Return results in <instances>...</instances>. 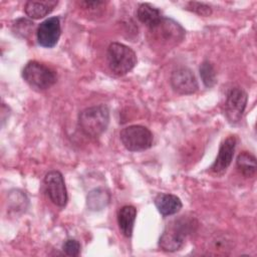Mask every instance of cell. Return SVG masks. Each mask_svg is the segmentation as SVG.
Instances as JSON below:
<instances>
[{
	"instance_id": "cell-3",
	"label": "cell",
	"mask_w": 257,
	"mask_h": 257,
	"mask_svg": "<svg viewBox=\"0 0 257 257\" xmlns=\"http://www.w3.org/2000/svg\"><path fill=\"white\" fill-rule=\"evenodd\" d=\"M109 110L103 105H93L84 108L78 114V124L82 133L90 138H98L107 128Z\"/></svg>"
},
{
	"instance_id": "cell-16",
	"label": "cell",
	"mask_w": 257,
	"mask_h": 257,
	"mask_svg": "<svg viewBox=\"0 0 257 257\" xmlns=\"http://www.w3.org/2000/svg\"><path fill=\"white\" fill-rule=\"evenodd\" d=\"M137 17L142 23L147 25L148 28L154 26L163 18L161 11L148 3L140 4L137 11Z\"/></svg>"
},
{
	"instance_id": "cell-2",
	"label": "cell",
	"mask_w": 257,
	"mask_h": 257,
	"mask_svg": "<svg viewBox=\"0 0 257 257\" xmlns=\"http://www.w3.org/2000/svg\"><path fill=\"white\" fill-rule=\"evenodd\" d=\"M184 28L176 21L163 17L157 24L149 28V39L158 48L170 49L183 40Z\"/></svg>"
},
{
	"instance_id": "cell-7",
	"label": "cell",
	"mask_w": 257,
	"mask_h": 257,
	"mask_svg": "<svg viewBox=\"0 0 257 257\" xmlns=\"http://www.w3.org/2000/svg\"><path fill=\"white\" fill-rule=\"evenodd\" d=\"M247 99V93L241 87H233L228 91L224 103V113L230 123L235 124L241 120Z\"/></svg>"
},
{
	"instance_id": "cell-19",
	"label": "cell",
	"mask_w": 257,
	"mask_h": 257,
	"mask_svg": "<svg viewBox=\"0 0 257 257\" xmlns=\"http://www.w3.org/2000/svg\"><path fill=\"white\" fill-rule=\"evenodd\" d=\"M33 30V22L27 19H18L12 26V31L19 37H27Z\"/></svg>"
},
{
	"instance_id": "cell-8",
	"label": "cell",
	"mask_w": 257,
	"mask_h": 257,
	"mask_svg": "<svg viewBox=\"0 0 257 257\" xmlns=\"http://www.w3.org/2000/svg\"><path fill=\"white\" fill-rule=\"evenodd\" d=\"M44 186L46 193L51 202L58 206L64 207L67 203V191L63 176L58 171H50L44 177Z\"/></svg>"
},
{
	"instance_id": "cell-9",
	"label": "cell",
	"mask_w": 257,
	"mask_h": 257,
	"mask_svg": "<svg viewBox=\"0 0 257 257\" xmlns=\"http://www.w3.org/2000/svg\"><path fill=\"white\" fill-rule=\"evenodd\" d=\"M170 81L173 89L180 94H192L199 88L195 74L188 67H179L173 70Z\"/></svg>"
},
{
	"instance_id": "cell-21",
	"label": "cell",
	"mask_w": 257,
	"mask_h": 257,
	"mask_svg": "<svg viewBox=\"0 0 257 257\" xmlns=\"http://www.w3.org/2000/svg\"><path fill=\"white\" fill-rule=\"evenodd\" d=\"M211 245L212 250H216L218 252H225L231 247V240H229L226 236H216L212 240Z\"/></svg>"
},
{
	"instance_id": "cell-22",
	"label": "cell",
	"mask_w": 257,
	"mask_h": 257,
	"mask_svg": "<svg viewBox=\"0 0 257 257\" xmlns=\"http://www.w3.org/2000/svg\"><path fill=\"white\" fill-rule=\"evenodd\" d=\"M62 249L68 256H78L80 253V244L74 239H67L62 245Z\"/></svg>"
},
{
	"instance_id": "cell-15",
	"label": "cell",
	"mask_w": 257,
	"mask_h": 257,
	"mask_svg": "<svg viewBox=\"0 0 257 257\" xmlns=\"http://www.w3.org/2000/svg\"><path fill=\"white\" fill-rule=\"evenodd\" d=\"M110 201L109 193L101 188L90 191L86 197V205L89 210L100 211L104 209Z\"/></svg>"
},
{
	"instance_id": "cell-14",
	"label": "cell",
	"mask_w": 257,
	"mask_h": 257,
	"mask_svg": "<svg viewBox=\"0 0 257 257\" xmlns=\"http://www.w3.org/2000/svg\"><path fill=\"white\" fill-rule=\"evenodd\" d=\"M137 217V209L134 206L125 205L117 211V224L123 236L130 238L133 235L134 225Z\"/></svg>"
},
{
	"instance_id": "cell-1",
	"label": "cell",
	"mask_w": 257,
	"mask_h": 257,
	"mask_svg": "<svg viewBox=\"0 0 257 257\" xmlns=\"http://www.w3.org/2000/svg\"><path fill=\"white\" fill-rule=\"evenodd\" d=\"M197 227V221L192 217L181 216L167 225L159 239V246L167 252L180 250L186 242V238Z\"/></svg>"
},
{
	"instance_id": "cell-4",
	"label": "cell",
	"mask_w": 257,
	"mask_h": 257,
	"mask_svg": "<svg viewBox=\"0 0 257 257\" xmlns=\"http://www.w3.org/2000/svg\"><path fill=\"white\" fill-rule=\"evenodd\" d=\"M106 60L110 71L117 76H122L135 67L137 55L131 47L119 42H112L107 47Z\"/></svg>"
},
{
	"instance_id": "cell-6",
	"label": "cell",
	"mask_w": 257,
	"mask_h": 257,
	"mask_svg": "<svg viewBox=\"0 0 257 257\" xmlns=\"http://www.w3.org/2000/svg\"><path fill=\"white\" fill-rule=\"evenodd\" d=\"M119 139L123 147L131 152H140L148 150L152 147L154 137L152 132L139 124L128 125L119 133Z\"/></svg>"
},
{
	"instance_id": "cell-10",
	"label": "cell",
	"mask_w": 257,
	"mask_h": 257,
	"mask_svg": "<svg viewBox=\"0 0 257 257\" xmlns=\"http://www.w3.org/2000/svg\"><path fill=\"white\" fill-rule=\"evenodd\" d=\"M61 34L60 21L58 17H49L42 21L36 30L37 42L39 45L51 48L56 45Z\"/></svg>"
},
{
	"instance_id": "cell-18",
	"label": "cell",
	"mask_w": 257,
	"mask_h": 257,
	"mask_svg": "<svg viewBox=\"0 0 257 257\" xmlns=\"http://www.w3.org/2000/svg\"><path fill=\"white\" fill-rule=\"evenodd\" d=\"M200 76L202 78V81L206 87H213L217 82V74L216 69L212 62L205 60L201 63L199 68Z\"/></svg>"
},
{
	"instance_id": "cell-13",
	"label": "cell",
	"mask_w": 257,
	"mask_h": 257,
	"mask_svg": "<svg viewBox=\"0 0 257 257\" xmlns=\"http://www.w3.org/2000/svg\"><path fill=\"white\" fill-rule=\"evenodd\" d=\"M58 4L55 0H40L27 1L24 6L26 15L32 19H40L48 15Z\"/></svg>"
},
{
	"instance_id": "cell-5",
	"label": "cell",
	"mask_w": 257,
	"mask_h": 257,
	"mask_svg": "<svg viewBox=\"0 0 257 257\" xmlns=\"http://www.w3.org/2000/svg\"><path fill=\"white\" fill-rule=\"evenodd\" d=\"M22 77L30 87L38 91L50 88L57 81L56 72L36 60L26 63L22 69Z\"/></svg>"
},
{
	"instance_id": "cell-20",
	"label": "cell",
	"mask_w": 257,
	"mask_h": 257,
	"mask_svg": "<svg viewBox=\"0 0 257 257\" xmlns=\"http://www.w3.org/2000/svg\"><path fill=\"white\" fill-rule=\"evenodd\" d=\"M186 9L194 12L200 16H210L212 14V8L210 5L202 2H196V1H190L187 3Z\"/></svg>"
},
{
	"instance_id": "cell-12",
	"label": "cell",
	"mask_w": 257,
	"mask_h": 257,
	"mask_svg": "<svg viewBox=\"0 0 257 257\" xmlns=\"http://www.w3.org/2000/svg\"><path fill=\"white\" fill-rule=\"evenodd\" d=\"M154 202L158 211L163 216L174 215L178 213L183 207V204L180 198L173 194L161 193L155 198Z\"/></svg>"
},
{
	"instance_id": "cell-17",
	"label": "cell",
	"mask_w": 257,
	"mask_h": 257,
	"mask_svg": "<svg viewBox=\"0 0 257 257\" xmlns=\"http://www.w3.org/2000/svg\"><path fill=\"white\" fill-rule=\"evenodd\" d=\"M236 166L244 177L251 178L256 173V158L249 152H242L237 157Z\"/></svg>"
},
{
	"instance_id": "cell-11",
	"label": "cell",
	"mask_w": 257,
	"mask_h": 257,
	"mask_svg": "<svg viewBox=\"0 0 257 257\" xmlns=\"http://www.w3.org/2000/svg\"><path fill=\"white\" fill-rule=\"evenodd\" d=\"M236 143H237V140L235 136H229L223 141V143L219 148L217 158L215 159V162L210 168V171L213 174L217 176H221L227 171L234 157Z\"/></svg>"
}]
</instances>
